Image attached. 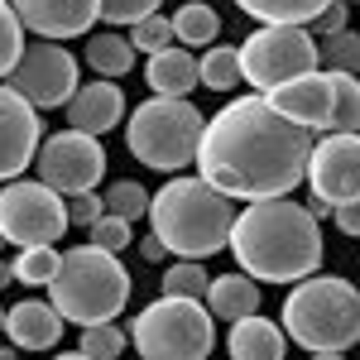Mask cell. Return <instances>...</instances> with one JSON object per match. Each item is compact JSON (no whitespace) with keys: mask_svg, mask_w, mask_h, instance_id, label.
Masks as SVG:
<instances>
[{"mask_svg":"<svg viewBox=\"0 0 360 360\" xmlns=\"http://www.w3.org/2000/svg\"><path fill=\"white\" fill-rule=\"evenodd\" d=\"M312 130L293 125L264 91L236 96L207 120L197 144V173L240 202L288 197L307 178Z\"/></svg>","mask_w":360,"mask_h":360,"instance_id":"obj_1","label":"cell"},{"mask_svg":"<svg viewBox=\"0 0 360 360\" xmlns=\"http://www.w3.org/2000/svg\"><path fill=\"white\" fill-rule=\"evenodd\" d=\"M231 255L259 283H303L322 269L327 245L307 207L288 197H269V202H245V212L231 226Z\"/></svg>","mask_w":360,"mask_h":360,"instance_id":"obj_2","label":"cell"},{"mask_svg":"<svg viewBox=\"0 0 360 360\" xmlns=\"http://www.w3.org/2000/svg\"><path fill=\"white\" fill-rule=\"evenodd\" d=\"M236 207L221 188H212L202 173L197 178H168L149 202V231L164 240L178 259H207L231 245Z\"/></svg>","mask_w":360,"mask_h":360,"instance_id":"obj_3","label":"cell"},{"mask_svg":"<svg viewBox=\"0 0 360 360\" xmlns=\"http://www.w3.org/2000/svg\"><path fill=\"white\" fill-rule=\"evenodd\" d=\"M49 303L63 312V322H115V312L130 303V269L115 259V250L101 245H72L58 264L53 283H49Z\"/></svg>","mask_w":360,"mask_h":360,"instance_id":"obj_4","label":"cell"},{"mask_svg":"<svg viewBox=\"0 0 360 360\" xmlns=\"http://www.w3.org/2000/svg\"><path fill=\"white\" fill-rule=\"evenodd\" d=\"M283 332L288 341L317 351H351L360 346V288L336 274H312L293 283L283 303Z\"/></svg>","mask_w":360,"mask_h":360,"instance_id":"obj_5","label":"cell"},{"mask_svg":"<svg viewBox=\"0 0 360 360\" xmlns=\"http://www.w3.org/2000/svg\"><path fill=\"white\" fill-rule=\"evenodd\" d=\"M202 130H207V120L188 96H149L130 111L125 149L154 173H178V168L197 164Z\"/></svg>","mask_w":360,"mask_h":360,"instance_id":"obj_6","label":"cell"},{"mask_svg":"<svg viewBox=\"0 0 360 360\" xmlns=\"http://www.w3.org/2000/svg\"><path fill=\"white\" fill-rule=\"evenodd\" d=\"M130 341H135L139 360H212V346H217L212 307L202 298L164 293L159 303L135 312Z\"/></svg>","mask_w":360,"mask_h":360,"instance_id":"obj_7","label":"cell"},{"mask_svg":"<svg viewBox=\"0 0 360 360\" xmlns=\"http://www.w3.org/2000/svg\"><path fill=\"white\" fill-rule=\"evenodd\" d=\"M240 72L255 91H274L303 72H317V39L303 25H259L240 49Z\"/></svg>","mask_w":360,"mask_h":360,"instance_id":"obj_8","label":"cell"},{"mask_svg":"<svg viewBox=\"0 0 360 360\" xmlns=\"http://www.w3.org/2000/svg\"><path fill=\"white\" fill-rule=\"evenodd\" d=\"M68 226H72L68 202H63V193H53L44 178H39V183L10 178V183L0 188V231H5V240H15L20 250L25 245H58Z\"/></svg>","mask_w":360,"mask_h":360,"instance_id":"obj_9","label":"cell"},{"mask_svg":"<svg viewBox=\"0 0 360 360\" xmlns=\"http://www.w3.org/2000/svg\"><path fill=\"white\" fill-rule=\"evenodd\" d=\"M39 178L53 188V193H96V183L106 178V149H101V135H86V130H63V135L44 139L39 144Z\"/></svg>","mask_w":360,"mask_h":360,"instance_id":"obj_10","label":"cell"},{"mask_svg":"<svg viewBox=\"0 0 360 360\" xmlns=\"http://www.w3.org/2000/svg\"><path fill=\"white\" fill-rule=\"evenodd\" d=\"M10 86L39 111L68 106L72 91H77V58L68 53L58 39H34V44H25V58L15 63Z\"/></svg>","mask_w":360,"mask_h":360,"instance_id":"obj_11","label":"cell"},{"mask_svg":"<svg viewBox=\"0 0 360 360\" xmlns=\"http://www.w3.org/2000/svg\"><path fill=\"white\" fill-rule=\"evenodd\" d=\"M307 188L332 212L346 202H360V135L332 130V135L317 139L312 159H307Z\"/></svg>","mask_w":360,"mask_h":360,"instance_id":"obj_12","label":"cell"},{"mask_svg":"<svg viewBox=\"0 0 360 360\" xmlns=\"http://www.w3.org/2000/svg\"><path fill=\"white\" fill-rule=\"evenodd\" d=\"M39 106H29L15 86H0V183L20 178L34 159H39Z\"/></svg>","mask_w":360,"mask_h":360,"instance_id":"obj_13","label":"cell"},{"mask_svg":"<svg viewBox=\"0 0 360 360\" xmlns=\"http://www.w3.org/2000/svg\"><path fill=\"white\" fill-rule=\"evenodd\" d=\"M20 25L39 39H82L101 20V0H10Z\"/></svg>","mask_w":360,"mask_h":360,"instance_id":"obj_14","label":"cell"},{"mask_svg":"<svg viewBox=\"0 0 360 360\" xmlns=\"http://www.w3.org/2000/svg\"><path fill=\"white\" fill-rule=\"evenodd\" d=\"M264 96H269L293 125H303V130H332V77H327V72H303V77L274 86V91H264Z\"/></svg>","mask_w":360,"mask_h":360,"instance_id":"obj_15","label":"cell"},{"mask_svg":"<svg viewBox=\"0 0 360 360\" xmlns=\"http://www.w3.org/2000/svg\"><path fill=\"white\" fill-rule=\"evenodd\" d=\"M5 336L20 351H53L63 336V312L44 298H25V303L5 307Z\"/></svg>","mask_w":360,"mask_h":360,"instance_id":"obj_16","label":"cell"},{"mask_svg":"<svg viewBox=\"0 0 360 360\" xmlns=\"http://www.w3.org/2000/svg\"><path fill=\"white\" fill-rule=\"evenodd\" d=\"M120 115H125V96H120V86H115L111 77L77 86L72 101H68V125H72V130H86V135H106V130H115Z\"/></svg>","mask_w":360,"mask_h":360,"instance_id":"obj_17","label":"cell"},{"mask_svg":"<svg viewBox=\"0 0 360 360\" xmlns=\"http://www.w3.org/2000/svg\"><path fill=\"white\" fill-rule=\"evenodd\" d=\"M283 336L288 332H283L278 322L250 312V317H240V322H231L226 351H231V360H283V351H288Z\"/></svg>","mask_w":360,"mask_h":360,"instance_id":"obj_18","label":"cell"},{"mask_svg":"<svg viewBox=\"0 0 360 360\" xmlns=\"http://www.w3.org/2000/svg\"><path fill=\"white\" fill-rule=\"evenodd\" d=\"M144 77L154 86V96H188L193 86H202V72H197L193 49H164V53H149V68Z\"/></svg>","mask_w":360,"mask_h":360,"instance_id":"obj_19","label":"cell"},{"mask_svg":"<svg viewBox=\"0 0 360 360\" xmlns=\"http://www.w3.org/2000/svg\"><path fill=\"white\" fill-rule=\"evenodd\" d=\"M207 307H212V317H226V322H240V317H250V312H259V278H250V274L212 278Z\"/></svg>","mask_w":360,"mask_h":360,"instance_id":"obj_20","label":"cell"},{"mask_svg":"<svg viewBox=\"0 0 360 360\" xmlns=\"http://www.w3.org/2000/svg\"><path fill=\"white\" fill-rule=\"evenodd\" d=\"M86 63H91V72L96 77H125L130 68H135V44H130V34H91L86 39Z\"/></svg>","mask_w":360,"mask_h":360,"instance_id":"obj_21","label":"cell"},{"mask_svg":"<svg viewBox=\"0 0 360 360\" xmlns=\"http://www.w3.org/2000/svg\"><path fill=\"white\" fill-rule=\"evenodd\" d=\"M217 34H221V15H217L212 5H202V0L178 5V15H173V39H178L183 49H212Z\"/></svg>","mask_w":360,"mask_h":360,"instance_id":"obj_22","label":"cell"},{"mask_svg":"<svg viewBox=\"0 0 360 360\" xmlns=\"http://www.w3.org/2000/svg\"><path fill=\"white\" fill-rule=\"evenodd\" d=\"M259 25H312L332 0H236Z\"/></svg>","mask_w":360,"mask_h":360,"instance_id":"obj_23","label":"cell"},{"mask_svg":"<svg viewBox=\"0 0 360 360\" xmlns=\"http://www.w3.org/2000/svg\"><path fill=\"white\" fill-rule=\"evenodd\" d=\"M197 72H202V86H212V91H236V86L245 82V72H240V49H231V44L202 49Z\"/></svg>","mask_w":360,"mask_h":360,"instance_id":"obj_24","label":"cell"},{"mask_svg":"<svg viewBox=\"0 0 360 360\" xmlns=\"http://www.w3.org/2000/svg\"><path fill=\"white\" fill-rule=\"evenodd\" d=\"M332 77V130L360 135V77L356 72H327Z\"/></svg>","mask_w":360,"mask_h":360,"instance_id":"obj_25","label":"cell"},{"mask_svg":"<svg viewBox=\"0 0 360 360\" xmlns=\"http://www.w3.org/2000/svg\"><path fill=\"white\" fill-rule=\"evenodd\" d=\"M317 63H322L327 72H356L360 77V34L341 29V34L317 39Z\"/></svg>","mask_w":360,"mask_h":360,"instance_id":"obj_26","label":"cell"},{"mask_svg":"<svg viewBox=\"0 0 360 360\" xmlns=\"http://www.w3.org/2000/svg\"><path fill=\"white\" fill-rule=\"evenodd\" d=\"M58 264H63V255H58L53 245H25L20 250V259H15V278L20 283H29V288H49L58 274Z\"/></svg>","mask_w":360,"mask_h":360,"instance_id":"obj_27","label":"cell"},{"mask_svg":"<svg viewBox=\"0 0 360 360\" xmlns=\"http://www.w3.org/2000/svg\"><path fill=\"white\" fill-rule=\"evenodd\" d=\"M207 288H212V278L197 259H178L164 269V293H173V298H202L207 303Z\"/></svg>","mask_w":360,"mask_h":360,"instance_id":"obj_28","label":"cell"},{"mask_svg":"<svg viewBox=\"0 0 360 360\" xmlns=\"http://www.w3.org/2000/svg\"><path fill=\"white\" fill-rule=\"evenodd\" d=\"M25 25H20V15H15V5L10 0H0V77H10L15 72V63L25 58Z\"/></svg>","mask_w":360,"mask_h":360,"instance_id":"obj_29","label":"cell"},{"mask_svg":"<svg viewBox=\"0 0 360 360\" xmlns=\"http://www.w3.org/2000/svg\"><path fill=\"white\" fill-rule=\"evenodd\" d=\"M77 346H82L91 360H120V351L130 346V336L120 332L115 322H91V327H82V341H77Z\"/></svg>","mask_w":360,"mask_h":360,"instance_id":"obj_30","label":"cell"},{"mask_svg":"<svg viewBox=\"0 0 360 360\" xmlns=\"http://www.w3.org/2000/svg\"><path fill=\"white\" fill-rule=\"evenodd\" d=\"M101 202H106V212H115V217H125V221H135V217H149V188H139V183H111L106 193H101Z\"/></svg>","mask_w":360,"mask_h":360,"instance_id":"obj_31","label":"cell"},{"mask_svg":"<svg viewBox=\"0 0 360 360\" xmlns=\"http://www.w3.org/2000/svg\"><path fill=\"white\" fill-rule=\"evenodd\" d=\"M168 39H173V20L159 15V10L130 25V44H135V53H164V49H173Z\"/></svg>","mask_w":360,"mask_h":360,"instance_id":"obj_32","label":"cell"},{"mask_svg":"<svg viewBox=\"0 0 360 360\" xmlns=\"http://www.w3.org/2000/svg\"><path fill=\"white\" fill-rule=\"evenodd\" d=\"M91 245H101V250H120L130 245V221L125 217H115V212H106L101 221H91Z\"/></svg>","mask_w":360,"mask_h":360,"instance_id":"obj_33","label":"cell"},{"mask_svg":"<svg viewBox=\"0 0 360 360\" xmlns=\"http://www.w3.org/2000/svg\"><path fill=\"white\" fill-rule=\"evenodd\" d=\"M159 0H101V20L106 25H135L144 15H154Z\"/></svg>","mask_w":360,"mask_h":360,"instance_id":"obj_34","label":"cell"},{"mask_svg":"<svg viewBox=\"0 0 360 360\" xmlns=\"http://www.w3.org/2000/svg\"><path fill=\"white\" fill-rule=\"evenodd\" d=\"M68 217H72V226L91 231V221L106 217V202H101V193H77L72 202H68Z\"/></svg>","mask_w":360,"mask_h":360,"instance_id":"obj_35","label":"cell"},{"mask_svg":"<svg viewBox=\"0 0 360 360\" xmlns=\"http://www.w3.org/2000/svg\"><path fill=\"white\" fill-rule=\"evenodd\" d=\"M346 10H351L346 0H332V5H327V10H322V15L312 20V29H317L312 39H327V34H341V29H346Z\"/></svg>","mask_w":360,"mask_h":360,"instance_id":"obj_36","label":"cell"},{"mask_svg":"<svg viewBox=\"0 0 360 360\" xmlns=\"http://www.w3.org/2000/svg\"><path fill=\"white\" fill-rule=\"evenodd\" d=\"M336 231H346L351 240H360V202H346V207H336Z\"/></svg>","mask_w":360,"mask_h":360,"instance_id":"obj_37","label":"cell"},{"mask_svg":"<svg viewBox=\"0 0 360 360\" xmlns=\"http://www.w3.org/2000/svg\"><path fill=\"white\" fill-rule=\"evenodd\" d=\"M139 255H144V259H164V240H159V236L149 231V236L139 240Z\"/></svg>","mask_w":360,"mask_h":360,"instance_id":"obj_38","label":"cell"},{"mask_svg":"<svg viewBox=\"0 0 360 360\" xmlns=\"http://www.w3.org/2000/svg\"><path fill=\"white\" fill-rule=\"evenodd\" d=\"M307 212H312V217H317V221H322V217H332V207H327V202H322V197H312V202H307Z\"/></svg>","mask_w":360,"mask_h":360,"instance_id":"obj_39","label":"cell"},{"mask_svg":"<svg viewBox=\"0 0 360 360\" xmlns=\"http://www.w3.org/2000/svg\"><path fill=\"white\" fill-rule=\"evenodd\" d=\"M307 360H346V351H317V356H307Z\"/></svg>","mask_w":360,"mask_h":360,"instance_id":"obj_40","label":"cell"},{"mask_svg":"<svg viewBox=\"0 0 360 360\" xmlns=\"http://www.w3.org/2000/svg\"><path fill=\"white\" fill-rule=\"evenodd\" d=\"M5 283H15V264H0V288Z\"/></svg>","mask_w":360,"mask_h":360,"instance_id":"obj_41","label":"cell"},{"mask_svg":"<svg viewBox=\"0 0 360 360\" xmlns=\"http://www.w3.org/2000/svg\"><path fill=\"white\" fill-rule=\"evenodd\" d=\"M53 360H91V356H86V351H58Z\"/></svg>","mask_w":360,"mask_h":360,"instance_id":"obj_42","label":"cell"},{"mask_svg":"<svg viewBox=\"0 0 360 360\" xmlns=\"http://www.w3.org/2000/svg\"><path fill=\"white\" fill-rule=\"evenodd\" d=\"M0 332H5V307H0Z\"/></svg>","mask_w":360,"mask_h":360,"instance_id":"obj_43","label":"cell"},{"mask_svg":"<svg viewBox=\"0 0 360 360\" xmlns=\"http://www.w3.org/2000/svg\"><path fill=\"white\" fill-rule=\"evenodd\" d=\"M0 245H5V231H0Z\"/></svg>","mask_w":360,"mask_h":360,"instance_id":"obj_44","label":"cell"},{"mask_svg":"<svg viewBox=\"0 0 360 360\" xmlns=\"http://www.w3.org/2000/svg\"><path fill=\"white\" fill-rule=\"evenodd\" d=\"M346 5H360V0H346Z\"/></svg>","mask_w":360,"mask_h":360,"instance_id":"obj_45","label":"cell"}]
</instances>
